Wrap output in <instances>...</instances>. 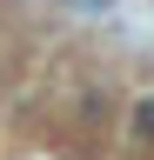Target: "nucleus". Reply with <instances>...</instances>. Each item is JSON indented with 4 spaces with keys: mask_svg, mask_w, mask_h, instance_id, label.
<instances>
[{
    "mask_svg": "<svg viewBox=\"0 0 154 160\" xmlns=\"http://www.w3.org/2000/svg\"><path fill=\"white\" fill-rule=\"evenodd\" d=\"M134 140H154V93H141V100H134Z\"/></svg>",
    "mask_w": 154,
    "mask_h": 160,
    "instance_id": "nucleus-1",
    "label": "nucleus"
},
{
    "mask_svg": "<svg viewBox=\"0 0 154 160\" xmlns=\"http://www.w3.org/2000/svg\"><path fill=\"white\" fill-rule=\"evenodd\" d=\"M74 13H101V7H114V0H67Z\"/></svg>",
    "mask_w": 154,
    "mask_h": 160,
    "instance_id": "nucleus-2",
    "label": "nucleus"
}]
</instances>
